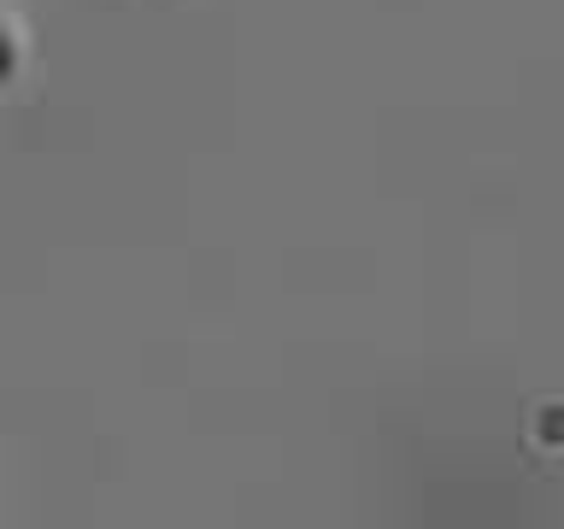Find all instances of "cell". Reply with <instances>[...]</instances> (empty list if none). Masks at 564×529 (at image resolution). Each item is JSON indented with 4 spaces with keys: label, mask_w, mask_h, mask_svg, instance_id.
<instances>
[{
    "label": "cell",
    "mask_w": 564,
    "mask_h": 529,
    "mask_svg": "<svg viewBox=\"0 0 564 529\" xmlns=\"http://www.w3.org/2000/svg\"><path fill=\"white\" fill-rule=\"evenodd\" d=\"M12 77H18V42H12L7 18H0V88H7Z\"/></svg>",
    "instance_id": "6da1fadb"
}]
</instances>
